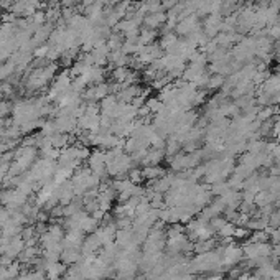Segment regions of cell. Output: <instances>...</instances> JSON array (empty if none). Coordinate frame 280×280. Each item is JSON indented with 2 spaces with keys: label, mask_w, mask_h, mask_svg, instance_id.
Here are the masks:
<instances>
[{
  "label": "cell",
  "mask_w": 280,
  "mask_h": 280,
  "mask_svg": "<svg viewBox=\"0 0 280 280\" xmlns=\"http://www.w3.org/2000/svg\"><path fill=\"white\" fill-rule=\"evenodd\" d=\"M107 157V175L112 178H124L137 167L131 155L124 148L106 150Z\"/></svg>",
  "instance_id": "6da1fadb"
},
{
  "label": "cell",
  "mask_w": 280,
  "mask_h": 280,
  "mask_svg": "<svg viewBox=\"0 0 280 280\" xmlns=\"http://www.w3.org/2000/svg\"><path fill=\"white\" fill-rule=\"evenodd\" d=\"M221 259H223V265L224 269H231V267H236L242 262L244 259V252L242 247H239L237 244L234 242H229V244H224L221 247Z\"/></svg>",
  "instance_id": "3957f363"
},
{
  "label": "cell",
  "mask_w": 280,
  "mask_h": 280,
  "mask_svg": "<svg viewBox=\"0 0 280 280\" xmlns=\"http://www.w3.org/2000/svg\"><path fill=\"white\" fill-rule=\"evenodd\" d=\"M167 173L165 168H162L160 165H153V167H143L142 168V175H143V180H148V181H153V180H159L162 178L163 175Z\"/></svg>",
  "instance_id": "8992f818"
},
{
  "label": "cell",
  "mask_w": 280,
  "mask_h": 280,
  "mask_svg": "<svg viewBox=\"0 0 280 280\" xmlns=\"http://www.w3.org/2000/svg\"><path fill=\"white\" fill-rule=\"evenodd\" d=\"M191 274H203V272H220L224 269L221 259V247L213 249L203 254H196L193 259H190Z\"/></svg>",
  "instance_id": "7a4b0ae2"
},
{
  "label": "cell",
  "mask_w": 280,
  "mask_h": 280,
  "mask_svg": "<svg viewBox=\"0 0 280 280\" xmlns=\"http://www.w3.org/2000/svg\"><path fill=\"white\" fill-rule=\"evenodd\" d=\"M143 23H145V28H152V30L160 28L163 23H167V13L163 10L155 12V13H148V15L143 17Z\"/></svg>",
  "instance_id": "277c9868"
},
{
  "label": "cell",
  "mask_w": 280,
  "mask_h": 280,
  "mask_svg": "<svg viewBox=\"0 0 280 280\" xmlns=\"http://www.w3.org/2000/svg\"><path fill=\"white\" fill-rule=\"evenodd\" d=\"M109 96V89L106 84H96L94 87H91L89 91L86 92V99L87 101H102L104 98Z\"/></svg>",
  "instance_id": "5b68a950"
},
{
  "label": "cell",
  "mask_w": 280,
  "mask_h": 280,
  "mask_svg": "<svg viewBox=\"0 0 280 280\" xmlns=\"http://www.w3.org/2000/svg\"><path fill=\"white\" fill-rule=\"evenodd\" d=\"M216 245H217V241L214 237L208 239V241H198V242H193V252L195 254H203V252L216 249Z\"/></svg>",
  "instance_id": "52a82bcc"
},
{
  "label": "cell",
  "mask_w": 280,
  "mask_h": 280,
  "mask_svg": "<svg viewBox=\"0 0 280 280\" xmlns=\"http://www.w3.org/2000/svg\"><path fill=\"white\" fill-rule=\"evenodd\" d=\"M5 114H9V106L0 104V115H5Z\"/></svg>",
  "instance_id": "9c48e42d"
},
{
  "label": "cell",
  "mask_w": 280,
  "mask_h": 280,
  "mask_svg": "<svg viewBox=\"0 0 280 280\" xmlns=\"http://www.w3.org/2000/svg\"><path fill=\"white\" fill-rule=\"evenodd\" d=\"M272 261H280V242L274 244V247H272V256H270Z\"/></svg>",
  "instance_id": "ba28073f"
},
{
  "label": "cell",
  "mask_w": 280,
  "mask_h": 280,
  "mask_svg": "<svg viewBox=\"0 0 280 280\" xmlns=\"http://www.w3.org/2000/svg\"><path fill=\"white\" fill-rule=\"evenodd\" d=\"M274 54H275V58L278 59V63H280V42L275 45V50H274Z\"/></svg>",
  "instance_id": "30bf717a"
}]
</instances>
